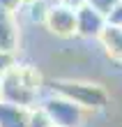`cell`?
<instances>
[{
    "instance_id": "cell-1",
    "label": "cell",
    "mask_w": 122,
    "mask_h": 127,
    "mask_svg": "<svg viewBox=\"0 0 122 127\" xmlns=\"http://www.w3.org/2000/svg\"><path fill=\"white\" fill-rule=\"evenodd\" d=\"M51 90L72 99L78 104L83 111H99L108 104V90L99 83H88V81H53Z\"/></svg>"
},
{
    "instance_id": "cell-2",
    "label": "cell",
    "mask_w": 122,
    "mask_h": 127,
    "mask_svg": "<svg viewBox=\"0 0 122 127\" xmlns=\"http://www.w3.org/2000/svg\"><path fill=\"white\" fill-rule=\"evenodd\" d=\"M42 109L46 111V116L55 127H78L83 123V109L58 93L46 97L42 102Z\"/></svg>"
},
{
    "instance_id": "cell-3",
    "label": "cell",
    "mask_w": 122,
    "mask_h": 127,
    "mask_svg": "<svg viewBox=\"0 0 122 127\" xmlns=\"http://www.w3.org/2000/svg\"><path fill=\"white\" fill-rule=\"evenodd\" d=\"M44 26L60 39H69V37L76 35V9L62 5V2H55V5L51 2Z\"/></svg>"
},
{
    "instance_id": "cell-4",
    "label": "cell",
    "mask_w": 122,
    "mask_h": 127,
    "mask_svg": "<svg viewBox=\"0 0 122 127\" xmlns=\"http://www.w3.org/2000/svg\"><path fill=\"white\" fill-rule=\"evenodd\" d=\"M104 28H106V16L101 12H97L95 7L85 2L76 9V35L85 37V39H92V37L99 39Z\"/></svg>"
},
{
    "instance_id": "cell-5",
    "label": "cell",
    "mask_w": 122,
    "mask_h": 127,
    "mask_svg": "<svg viewBox=\"0 0 122 127\" xmlns=\"http://www.w3.org/2000/svg\"><path fill=\"white\" fill-rule=\"evenodd\" d=\"M19 46V26L14 21V12L0 7V51L14 53Z\"/></svg>"
},
{
    "instance_id": "cell-6",
    "label": "cell",
    "mask_w": 122,
    "mask_h": 127,
    "mask_svg": "<svg viewBox=\"0 0 122 127\" xmlns=\"http://www.w3.org/2000/svg\"><path fill=\"white\" fill-rule=\"evenodd\" d=\"M99 42H101V46L106 49V53L113 63L122 65V28L120 26H108L101 30L99 35Z\"/></svg>"
},
{
    "instance_id": "cell-7",
    "label": "cell",
    "mask_w": 122,
    "mask_h": 127,
    "mask_svg": "<svg viewBox=\"0 0 122 127\" xmlns=\"http://www.w3.org/2000/svg\"><path fill=\"white\" fill-rule=\"evenodd\" d=\"M30 109L0 99V127H28Z\"/></svg>"
},
{
    "instance_id": "cell-8",
    "label": "cell",
    "mask_w": 122,
    "mask_h": 127,
    "mask_svg": "<svg viewBox=\"0 0 122 127\" xmlns=\"http://www.w3.org/2000/svg\"><path fill=\"white\" fill-rule=\"evenodd\" d=\"M28 127H53V123H51V118L46 116V111L39 106V109H30V113H28Z\"/></svg>"
},
{
    "instance_id": "cell-9",
    "label": "cell",
    "mask_w": 122,
    "mask_h": 127,
    "mask_svg": "<svg viewBox=\"0 0 122 127\" xmlns=\"http://www.w3.org/2000/svg\"><path fill=\"white\" fill-rule=\"evenodd\" d=\"M85 2H88L90 7H95L97 12H101L104 16H106V14H108V12L113 9V7H115V5L120 2V0H85Z\"/></svg>"
},
{
    "instance_id": "cell-10",
    "label": "cell",
    "mask_w": 122,
    "mask_h": 127,
    "mask_svg": "<svg viewBox=\"0 0 122 127\" xmlns=\"http://www.w3.org/2000/svg\"><path fill=\"white\" fill-rule=\"evenodd\" d=\"M106 23H108V26H120V28H122V0L113 7L108 14H106Z\"/></svg>"
},
{
    "instance_id": "cell-11",
    "label": "cell",
    "mask_w": 122,
    "mask_h": 127,
    "mask_svg": "<svg viewBox=\"0 0 122 127\" xmlns=\"http://www.w3.org/2000/svg\"><path fill=\"white\" fill-rule=\"evenodd\" d=\"M12 67H14V53H9V51H0V79H2Z\"/></svg>"
},
{
    "instance_id": "cell-12",
    "label": "cell",
    "mask_w": 122,
    "mask_h": 127,
    "mask_svg": "<svg viewBox=\"0 0 122 127\" xmlns=\"http://www.w3.org/2000/svg\"><path fill=\"white\" fill-rule=\"evenodd\" d=\"M21 5H23V0H0V7H2V9H9V12L19 9Z\"/></svg>"
},
{
    "instance_id": "cell-13",
    "label": "cell",
    "mask_w": 122,
    "mask_h": 127,
    "mask_svg": "<svg viewBox=\"0 0 122 127\" xmlns=\"http://www.w3.org/2000/svg\"><path fill=\"white\" fill-rule=\"evenodd\" d=\"M55 2H62L67 7H74V9H78L81 5H85V0H55Z\"/></svg>"
},
{
    "instance_id": "cell-14",
    "label": "cell",
    "mask_w": 122,
    "mask_h": 127,
    "mask_svg": "<svg viewBox=\"0 0 122 127\" xmlns=\"http://www.w3.org/2000/svg\"><path fill=\"white\" fill-rule=\"evenodd\" d=\"M23 2H30V0H23Z\"/></svg>"
},
{
    "instance_id": "cell-15",
    "label": "cell",
    "mask_w": 122,
    "mask_h": 127,
    "mask_svg": "<svg viewBox=\"0 0 122 127\" xmlns=\"http://www.w3.org/2000/svg\"><path fill=\"white\" fill-rule=\"evenodd\" d=\"M53 127H55V125H53Z\"/></svg>"
}]
</instances>
